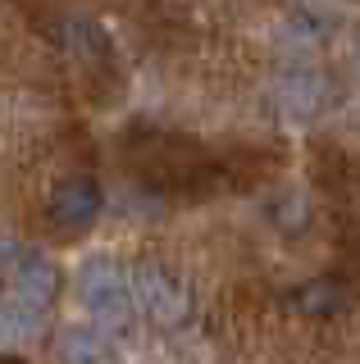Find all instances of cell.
Segmentation results:
<instances>
[{
    "label": "cell",
    "mask_w": 360,
    "mask_h": 364,
    "mask_svg": "<svg viewBox=\"0 0 360 364\" xmlns=\"http://www.w3.org/2000/svg\"><path fill=\"white\" fill-rule=\"evenodd\" d=\"M78 301L83 310L96 318L100 328H123L132 318V287H128V273L110 259H87L83 273H78Z\"/></svg>",
    "instance_id": "cell-1"
},
{
    "label": "cell",
    "mask_w": 360,
    "mask_h": 364,
    "mask_svg": "<svg viewBox=\"0 0 360 364\" xmlns=\"http://www.w3.org/2000/svg\"><path fill=\"white\" fill-rule=\"evenodd\" d=\"M128 287H132V305L160 328H183L192 318V291L174 278L160 264H137L128 273Z\"/></svg>",
    "instance_id": "cell-2"
},
{
    "label": "cell",
    "mask_w": 360,
    "mask_h": 364,
    "mask_svg": "<svg viewBox=\"0 0 360 364\" xmlns=\"http://www.w3.org/2000/svg\"><path fill=\"white\" fill-rule=\"evenodd\" d=\"M100 210H105V191L87 173H73V178L55 182V191L46 200V219H51L55 232H64V237L87 232V228L100 219Z\"/></svg>",
    "instance_id": "cell-3"
},
{
    "label": "cell",
    "mask_w": 360,
    "mask_h": 364,
    "mask_svg": "<svg viewBox=\"0 0 360 364\" xmlns=\"http://www.w3.org/2000/svg\"><path fill=\"white\" fill-rule=\"evenodd\" d=\"M9 296L23 301L28 310L46 314L51 301L60 296V269H55L41 250H23V255L14 259V291H9Z\"/></svg>",
    "instance_id": "cell-4"
},
{
    "label": "cell",
    "mask_w": 360,
    "mask_h": 364,
    "mask_svg": "<svg viewBox=\"0 0 360 364\" xmlns=\"http://www.w3.org/2000/svg\"><path fill=\"white\" fill-rule=\"evenodd\" d=\"M287 301H292V310L306 314V318H333L351 305V291H346L342 278H310V282H301Z\"/></svg>",
    "instance_id": "cell-5"
},
{
    "label": "cell",
    "mask_w": 360,
    "mask_h": 364,
    "mask_svg": "<svg viewBox=\"0 0 360 364\" xmlns=\"http://www.w3.org/2000/svg\"><path fill=\"white\" fill-rule=\"evenodd\" d=\"M64 364H119L115 341L105 337V328H69L60 337Z\"/></svg>",
    "instance_id": "cell-6"
},
{
    "label": "cell",
    "mask_w": 360,
    "mask_h": 364,
    "mask_svg": "<svg viewBox=\"0 0 360 364\" xmlns=\"http://www.w3.org/2000/svg\"><path fill=\"white\" fill-rule=\"evenodd\" d=\"M41 318H46V314L28 310L23 301L9 296V301H0V337H5V341H23V337H32L41 328Z\"/></svg>",
    "instance_id": "cell-7"
},
{
    "label": "cell",
    "mask_w": 360,
    "mask_h": 364,
    "mask_svg": "<svg viewBox=\"0 0 360 364\" xmlns=\"http://www.w3.org/2000/svg\"><path fill=\"white\" fill-rule=\"evenodd\" d=\"M351 68H356V77H360V28H356V37H351Z\"/></svg>",
    "instance_id": "cell-8"
}]
</instances>
